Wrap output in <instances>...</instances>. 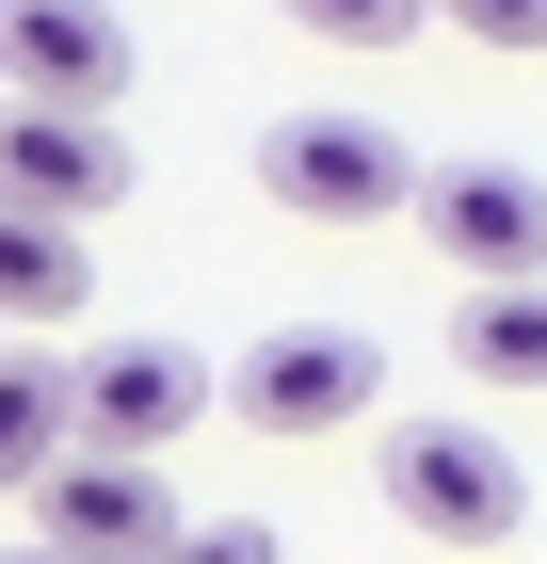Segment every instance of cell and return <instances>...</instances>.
Segmentation results:
<instances>
[{
    "label": "cell",
    "mask_w": 547,
    "mask_h": 564,
    "mask_svg": "<svg viewBox=\"0 0 547 564\" xmlns=\"http://www.w3.org/2000/svg\"><path fill=\"white\" fill-rule=\"evenodd\" d=\"M258 194L291 226H386V210L435 194V162L403 130H371V113H274V130H258Z\"/></svg>",
    "instance_id": "1"
},
{
    "label": "cell",
    "mask_w": 547,
    "mask_h": 564,
    "mask_svg": "<svg viewBox=\"0 0 547 564\" xmlns=\"http://www.w3.org/2000/svg\"><path fill=\"white\" fill-rule=\"evenodd\" d=\"M386 517L435 532V549H515V517H532V468H515L483 420H386Z\"/></svg>",
    "instance_id": "2"
},
{
    "label": "cell",
    "mask_w": 547,
    "mask_h": 564,
    "mask_svg": "<svg viewBox=\"0 0 547 564\" xmlns=\"http://www.w3.org/2000/svg\"><path fill=\"white\" fill-rule=\"evenodd\" d=\"M386 388V355L354 339V323H258L242 355H226V403H242L258 435H338V420H371Z\"/></svg>",
    "instance_id": "3"
},
{
    "label": "cell",
    "mask_w": 547,
    "mask_h": 564,
    "mask_svg": "<svg viewBox=\"0 0 547 564\" xmlns=\"http://www.w3.org/2000/svg\"><path fill=\"white\" fill-rule=\"evenodd\" d=\"M419 242L467 274V291H547V177L532 162H435Z\"/></svg>",
    "instance_id": "4"
},
{
    "label": "cell",
    "mask_w": 547,
    "mask_h": 564,
    "mask_svg": "<svg viewBox=\"0 0 547 564\" xmlns=\"http://www.w3.org/2000/svg\"><path fill=\"white\" fill-rule=\"evenodd\" d=\"M0 82H17V113H113L129 17L113 0H0Z\"/></svg>",
    "instance_id": "5"
},
{
    "label": "cell",
    "mask_w": 547,
    "mask_h": 564,
    "mask_svg": "<svg viewBox=\"0 0 547 564\" xmlns=\"http://www.w3.org/2000/svg\"><path fill=\"white\" fill-rule=\"evenodd\" d=\"M33 532H48V549H81V564H162L194 517L162 500V468H129V452H65V468L33 484Z\"/></svg>",
    "instance_id": "6"
},
{
    "label": "cell",
    "mask_w": 547,
    "mask_h": 564,
    "mask_svg": "<svg viewBox=\"0 0 547 564\" xmlns=\"http://www.w3.org/2000/svg\"><path fill=\"white\" fill-rule=\"evenodd\" d=\"M113 194H129V145L97 113H17L0 97V210L17 226H97Z\"/></svg>",
    "instance_id": "7"
},
{
    "label": "cell",
    "mask_w": 547,
    "mask_h": 564,
    "mask_svg": "<svg viewBox=\"0 0 547 564\" xmlns=\"http://www.w3.org/2000/svg\"><path fill=\"white\" fill-rule=\"evenodd\" d=\"M194 403H210L194 339H97V355H81V452H129V468H145Z\"/></svg>",
    "instance_id": "8"
},
{
    "label": "cell",
    "mask_w": 547,
    "mask_h": 564,
    "mask_svg": "<svg viewBox=\"0 0 547 564\" xmlns=\"http://www.w3.org/2000/svg\"><path fill=\"white\" fill-rule=\"evenodd\" d=\"M65 452H81V371H48V355H0V500H33Z\"/></svg>",
    "instance_id": "9"
},
{
    "label": "cell",
    "mask_w": 547,
    "mask_h": 564,
    "mask_svg": "<svg viewBox=\"0 0 547 564\" xmlns=\"http://www.w3.org/2000/svg\"><path fill=\"white\" fill-rule=\"evenodd\" d=\"M451 371L547 388V291H451Z\"/></svg>",
    "instance_id": "10"
},
{
    "label": "cell",
    "mask_w": 547,
    "mask_h": 564,
    "mask_svg": "<svg viewBox=\"0 0 547 564\" xmlns=\"http://www.w3.org/2000/svg\"><path fill=\"white\" fill-rule=\"evenodd\" d=\"M97 274H81V226H17L0 210V323H65Z\"/></svg>",
    "instance_id": "11"
},
{
    "label": "cell",
    "mask_w": 547,
    "mask_h": 564,
    "mask_svg": "<svg viewBox=\"0 0 547 564\" xmlns=\"http://www.w3.org/2000/svg\"><path fill=\"white\" fill-rule=\"evenodd\" d=\"M274 17H306V33H338V48H403L435 0H274Z\"/></svg>",
    "instance_id": "12"
},
{
    "label": "cell",
    "mask_w": 547,
    "mask_h": 564,
    "mask_svg": "<svg viewBox=\"0 0 547 564\" xmlns=\"http://www.w3.org/2000/svg\"><path fill=\"white\" fill-rule=\"evenodd\" d=\"M451 33H483V48H547V0H435Z\"/></svg>",
    "instance_id": "13"
},
{
    "label": "cell",
    "mask_w": 547,
    "mask_h": 564,
    "mask_svg": "<svg viewBox=\"0 0 547 564\" xmlns=\"http://www.w3.org/2000/svg\"><path fill=\"white\" fill-rule=\"evenodd\" d=\"M162 564H274V532H258V517H210V532H177Z\"/></svg>",
    "instance_id": "14"
},
{
    "label": "cell",
    "mask_w": 547,
    "mask_h": 564,
    "mask_svg": "<svg viewBox=\"0 0 547 564\" xmlns=\"http://www.w3.org/2000/svg\"><path fill=\"white\" fill-rule=\"evenodd\" d=\"M0 564H81V549H48V532H33V549H0Z\"/></svg>",
    "instance_id": "15"
}]
</instances>
